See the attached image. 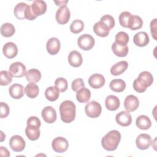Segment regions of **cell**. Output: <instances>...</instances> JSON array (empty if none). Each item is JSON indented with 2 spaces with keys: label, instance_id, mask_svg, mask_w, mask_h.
Returning <instances> with one entry per match:
<instances>
[{
  "label": "cell",
  "instance_id": "obj_1",
  "mask_svg": "<svg viewBox=\"0 0 157 157\" xmlns=\"http://www.w3.org/2000/svg\"><path fill=\"white\" fill-rule=\"evenodd\" d=\"M59 113L61 119L64 123H71L75 118L76 106L72 101L66 100L59 105Z\"/></svg>",
  "mask_w": 157,
  "mask_h": 157
},
{
  "label": "cell",
  "instance_id": "obj_2",
  "mask_svg": "<svg viewBox=\"0 0 157 157\" xmlns=\"http://www.w3.org/2000/svg\"><path fill=\"white\" fill-rule=\"evenodd\" d=\"M121 140V134L117 130H112L107 132L101 140L102 147L107 151H114L118 147Z\"/></svg>",
  "mask_w": 157,
  "mask_h": 157
},
{
  "label": "cell",
  "instance_id": "obj_3",
  "mask_svg": "<svg viewBox=\"0 0 157 157\" xmlns=\"http://www.w3.org/2000/svg\"><path fill=\"white\" fill-rule=\"evenodd\" d=\"M86 115L90 118L98 117L102 112V107L99 103L95 101H92L87 103L85 107Z\"/></svg>",
  "mask_w": 157,
  "mask_h": 157
},
{
  "label": "cell",
  "instance_id": "obj_4",
  "mask_svg": "<svg viewBox=\"0 0 157 157\" xmlns=\"http://www.w3.org/2000/svg\"><path fill=\"white\" fill-rule=\"evenodd\" d=\"M95 41L92 36L88 34H84L80 36L77 39L78 46L83 50H90L94 45Z\"/></svg>",
  "mask_w": 157,
  "mask_h": 157
},
{
  "label": "cell",
  "instance_id": "obj_5",
  "mask_svg": "<svg viewBox=\"0 0 157 157\" xmlns=\"http://www.w3.org/2000/svg\"><path fill=\"white\" fill-rule=\"evenodd\" d=\"M9 145L13 151L15 152H20L25 149L26 143L21 136L19 135H14L9 140Z\"/></svg>",
  "mask_w": 157,
  "mask_h": 157
},
{
  "label": "cell",
  "instance_id": "obj_6",
  "mask_svg": "<svg viewBox=\"0 0 157 157\" xmlns=\"http://www.w3.org/2000/svg\"><path fill=\"white\" fill-rule=\"evenodd\" d=\"M52 147L55 152L64 153L69 147V142L64 137H57L53 140Z\"/></svg>",
  "mask_w": 157,
  "mask_h": 157
},
{
  "label": "cell",
  "instance_id": "obj_7",
  "mask_svg": "<svg viewBox=\"0 0 157 157\" xmlns=\"http://www.w3.org/2000/svg\"><path fill=\"white\" fill-rule=\"evenodd\" d=\"M9 72L12 77L20 78L26 75V66L21 62H14L10 64Z\"/></svg>",
  "mask_w": 157,
  "mask_h": 157
},
{
  "label": "cell",
  "instance_id": "obj_8",
  "mask_svg": "<svg viewBox=\"0 0 157 157\" xmlns=\"http://www.w3.org/2000/svg\"><path fill=\"white\" fill-rule=\"evenodd\" d=\"M71 17V12L67 6L60 7L56 11L55 18L59 25H64L67 23Z\"/></svg>",
  "mask_w": 157,
  "mask_h": 157
},
{
  "label": "cell",
  "instance_id": "obj_9",
  "mask_svg": "<svg viewBox=\"0 0 157 157\" xmlns=\"http://www.w3.org/2000/svg\"><path fill=\"white\" fill-rule=\"evenodd\" d=\"M152 140L150 135L147 134H139L136 140V144L137 147L140 150H146L151 145Z\"/></svg>",
  "mask_w": 157,
  "mask_h": 157
},
{
  "label": "cell",
  "instance_id": "obj_10",
  "mask_svg": "<svg viewBox=\"0 0 157 157\" xmlns=\"http://www.w3.org/2000/svg\"><path fill=\"white\" fill-rule=\"evenodd\" d=\"M139 105V99L134 95L130 94L126 97L124 101V107L128 112H134Z\"/></svg>",
  "mask_w": 157,
  "mask_h": 157
},
{
  "label": "cell",
  "instance_id": "obj_11",
  "mask_svg": "<svg viewBox=\"0 0 157 157\" xmlns=\"http://www.w3.org/2000/svg\"><path fill=\"white\" fill-rule=\"evenodd\" d=\"M44 120L47 123H53L56 120V112L55 109L52 106L45 107L41 113Z\"/></svg>",
  "mask_w": 157,
  "mask_h": 157
},
{
  "label": "cell",
  "instance_id": "obj_12",
  "mask_svg": "<svg viewBox=\"0 0 157 157\" xmlns=\"http://www.w3.org/2000/svg\"><path fill=\"white\" fill-rule=\"evenodd\" d=\"M47 4L42 0H36L33 2L31 8L33 13L37 17L45 13L47 10Z\"/></svg>",
  "mask_w": 157,
  "mask_h": 157
},
{
  "label": "cell",
  "instance_id": "obj_13",
  "mask_svg": "<svg viewBox=\"0 0 157 157\" xmlns=\"http://www.w3.org/2000/svg\"><path fill=\"white\" fill-rule=\"evenodd\" d=\"M105 80L104 77L100 74H93L88 78V84L94 89H98L103 86Z\"/></svg>",
  "mask_w": 157,
  "mask_h": 157
},
{
  "label": "cell",
  "instance_id": "obj_14",
  "mask_svg": "<svg viewBox=\"0 0 157 157\" xmlns=\"http://www.w3.org/2000/svg\"><path fill=\"white\" fill-rule=\"evenodd\" d=\"M61 47L59 40L56 37H52L48 40L46 44V49L48 53L52 55L57 54Z\"/></svg>",
  "mask_w": 157,
  "mask_h": 157
},
{
  "label": "cell",
  "instance_id": "obj_15",
  "mask_svg": "<svg viewBox=\"0 0 157 157\" xmlns=\"http://www.w3.org/2000/svg\"><path fill=\"white\" fill-rule=\"evenodd\" d=\"M117 123L121 126H128L131 124L132 118L131 114L128 111H121L117 114L115 117Z\"/></svg>",
  "mask_w": 157,
  "mask_h": 157
},
{
  "label": "cell",
  "instance_id": "obj_16",
  "mask_svg": "<svg viewBox=\"0 0 157 157\" xmlns=\"http://www.w3.org/2000/svg\"><path fill=\"white\" fill-rule=\"evenodd\" d=\"M2 52L4 56L7 58L12 59L15 57L18 53L17 46L13 42H7L2 47Z\"/></svg>",
  "mask_w": 157,
  "mask_h": 157
},
{
  "label": "cell",
  "instance_id": "obj_17",
  "mask_svg": "<svg viewBox=\"0 0 157 157\" xmlns=\"http://www.w3.org/2000/svg\"><path fill=\"white\" fill-rule=\"evenodd\" d=\"M133 42L138 47H145L150 42L149 36L146 32L140 31L136 33L133 37Z\"/></svg>",
  "mask_w": 157,
  "mask_h": 157
},
{
  "label": "cell",
  "instance_id": "obj_18",
  "mask_svg": "<svg viewBox=\"0 0 157 157\" xmlns=\"http://www.w3.org/2000/svg\"><path fill=\"white\" fill-rule=\"evenodd\" d=\"M69 64L74 67L80 66L83 63V58L80 52L77 50L71 51L67 57Z\"/></svg>",
  "mask_w": 157,
  "mask_h": 157
},
{
  "label": "cell",
  "instance_id": "obj_19",
  "mask_svg": "<svg viewBox=\"0 0 157 157\" xmlns=\"http://www.w3.org/2000/svg\"><path fill=\"white\" fill-rule=\"evenodd\" d=\"M9 93L12 98L19 99L24 96V88L22 85L14 83L9 87Z\"/></svg>",
  "mask_w": 157,
  "mask_h": 157
},
{
  "label": "cell",
  "instance_id": "obj_20",
  "mask_svg": "<svg viewBox=\"0 0 157 157\" xmlns=\"http://www.w3.org/2000/svg\"><path fill=\"white\" fill-rule=\"evenodd\" d=\"M39 126L33 124H27L25 128V133L27 137L31 140H36L39 138Z\"/></svg>",
  "mask_w": 157,
  "mask_h": 157
},
{
  "label": "cell",
  "instance_id": "obj_21",
  "mask_svg": "<svg viewBox=\"0 0 157 157\" xmlns=\"http://www.w3.org/2000/svg\"><path fill=\"white\" fill-rule=\"evenodd\" d=\"M105 105L109 110L115 111L119 108L120 102L118 97L116 96L109 95L105 98Z\"/></svg>",
  "mask_w": 157,
  "mask_h": 157
},
{
  "label": "cell",
  "instance_id": "obj_22",
  "mask_svg": "<svg viewBox=\"0 0 157 157\" xmlns=\"http://www.w3.org/2000/svg\"><path fill=\"white\" fill-rule=\"evenodd\" d=\"M110 29L101 21L96 22L93 26V31L94 33L101 37H107L110 31Z\"/></svg>",
  "mask_w": 157,
  "mask_h": 157
},
{
  "label": "cell",
  "instance_id": "obj_23",
  "mask_svg": "<svg viewBox=\"0 0 157 157\" xmlns=\"http://www.w3.org/2000/svg\"><path fill=\"white\" fill-rule=\"evenodd\" d=\"M28 6L29 5L25 2H21L18 3L15 6L13 10L15 17L19 20L26 19V13Z\"/></svg>",
  "mask_w": 157,
  "mask_h": 157
},
{
  "label": "cell",
  "instance_id": "obj_24",
  "mask_svg": "<svg viewBox=\"0 0 157 157\" xmlns=\"http://www.w3.org/2000/svg\"><path fill=\"white\" fill-rule=\"evenodd\" d=\"M128 67V63L126 61H120L114 65H113L110 68V73L113 75H119L123 74Z\"/></svg>",
  "mask_w": 157,
  "mask_h": 157
},
{
  "label": "cell",
  "instance_id": "obj_25",
  "mask_svg": "<svg viewBox=\"0 0 157 157\" xmlns=\"http://www.w3.org/2000/svg\"><path fill=\"white\" fill-rule=\"evenodd\" d=\"M136 124L140 129L147 130L151 127V122L149 117L145 115H141L136 118Z\"/></svg>",
  "mask_w": 157,
  "mask_h": 157
},
{
  "label": "cell",
  "instance_id": "obj_26",
  "mask_svg": "<svg viewBox=\"0 0 157 157\" xmlns=\"http://www.w3.org/2000/svg\"><path fill=\"white\" fill-rule=\"evenodd\" d=\"M91 98V91L89 89L83 87L77 91L76 98L80 103L87 102Z\"/></svg>",
  "mask_w": 157,
  "mask_h": 157
},
{
  "label": "cell",
  "instance_id": "obj_27",
  "mask_svg": "<svg viewBox=\"0 0 157 157\" xmlns=\"http://www.w3.org/2000/svg\"><path fill=\"white\" fill-rule=\"evenodd\" d=\"M41 73L37 69H29L25 75L26 80L29 83H37L41 78Z\"/></svg>",
  "mask_w": 157,
  "mask_h": 157
},
{
  "label": "cell",
  "instance_id": "obj_28",
  "mask_svg": "<svg viewBox=\"0 0 157 157\" xmlns=\"http://www.w3.org/2000/svg\"><path fill=\"white\" fill-rule=\"evenodd\" d=\"M112 50L113 53L118 57L126 56L129 52L128 45H120L115 42H113L112 45Z\"/></svg>",
  "mask_w": 157,
  "mask_h": 157
},
{
  "label": "cell",
  "instance_id": "obj_29",
  "mask_svg": "<svg viewBox=\"0 0 157 157\" xmlns=\"http://www.w3.org/2000/svg\"><path fill=\"white\" fill-rule=\"evenodd\" d=\"M109 87L113 91L120 93L125 89L126 83L122 79H113L110 82Z\"/></svg>",
  "mask_w": 157,
  "mask_h": 157
},
{
  "label": "cell",
  "instance_id": "obj_30",
  "mask_svg": "<svg viewBox=\"0 0 157 157\" xmlns=\"http://www.w3.org/2000/svg\"><path fill=\"white\" fill-rule=\"evenodd\" d=\"M25 93L28 97L31 99H34L38 96L39 88L36 83H29L25 88Z\"/></svg>",
  "mask_w": 157,
  "mask_h": 157
},
{
  "label": "cell",
  "instance_id": "obj_31",
  "mask_svg": "<svg viewBox=\"0 0 157 157\" xmlns=\"http://www.w3.org/2000/svg\"><path fill=\"white\" fill-rule=\"evenodd\" d=\"M59 96V91L55 86L48 87L45 91V96L49 101H55Z\"/></svg>",
  "mask_w": 157,
  "mask_h": 157
},
{
  "label": "cell",
  "instance_id": "obj_32",
  "mask_svg": "<svg viewBox=\"0 0 157 157\" xmlns=\"http://www.w3.org/2000/svg\"><path fill=\"white\" fill-rule=\"evenodd\" d=\"M15 32L14 26L10 23H5L1 26V34L2 36L9 37L12 36Z\"/></svg>",
  "mask_w": 157,
  "mask_h": 157
},
{
  "label": "cell",
  "instance_id": "obj_33",
  "mask_svg": "<svg viewBox=\"0 0 157 157\" xmlns=\"http://www.w3.org/2000/svg\"><path fill=\"white\" fill-rule=\"evenodd\" d=\"M147 87L151 85L153 82V77L151 74L148 71H143L140 72L138 78Z\"/></svg>",
  "mask_w": 157,
  "mask_h": 157
},
{
  "label": "cell",
  "instance_id": "obj_34",
  "mask_svg": "<svg viewBox=\"0 0 157 157\" xmlns=\"http://www.w3.org/2000/svg\"><path fill=\"white\" fill-rule=\"evenodd\" d=\"M143 25V21L140 17L138 15H132L129 23L128 28L131 30H136L142 28Z\"/></svg>",
  "mask_w": 157,
  "mask_h": 157
},
{
  "label": "cell",
  "instance_id": "obj_35",
  "mask_svg": "<svg viewBox=\"0 0 157 157\" xmlns=\"http://www.w3.org/2000/svg\"><path fill=\"white\" fill-rule=\"evenodd\" d=\"M84 28L83 22L78 19L74 20L70 25V30L74 34H78L83 31Z\"/></svg>",
  "mask_w": 157,
  "mask_h": 157
},
{
  "label": "cell",
  "instance_id": "obj_36",
  "mask_svg": "<svg viewBox=\"0 0 157 157\" xmlns=\"http://www.w3.org/2000/svg\"><path fill=\"white\" fill-rule=\"evenodd\" d=\"M129 37L127 33L123 31L118 32L115 36V43L120 45H127Z\"/></svg>",
  "mask_w": 157,
  "mask_h": 157
},
{
  "label": "cell",
  "instance_id": "obj_37",
  "mask_svg": "<svg viewBox=\"0 0 157 157\" xmlns=\"http://www.w3.org/2000/svg\"><path fill=\"white\" fill-rule=\"evenodd\" d=\"M132 14L128 11L123 12L120 13L118 17L120 24L124 28H128L130 19L132 17Z\"/></svg>",
  "mask_w": 157,
  "mask_h": 157
},
{
  "label": "cell",
  "instance_id": "obj_38",
  "mask_svg": "<svg viewBox=\"0 0 157 157\" xmlns=\"http://www.w3.org/2000/svg\"><path fill=\"white\" fill-rule=\"evenodd\" d=\"M12 75L7 71L0 72V85L2 86L8 85L12 81Z\"/></svg>",
  "mask_w": 157,
  "mask_h": 157
},
{
  "label": "cell",
  "instance_id": "obj_39",
  "mask_svg": "<svg viewBox=\"0 0 157 157\" xmlns=\"http://www.w3.org/2000/svg\"><path fill=\"white\" fill-rule=\"evenodd\" d=\"M55 86L58 88L59 92L63 93L66 91L68 87L67 81L66 78L63 77L57 78L55 81Z\"/></svg>",
  "mask_w": 157,
  "mask_h": 157
},
{
  "label": "cell",
  "instance_id": "obj_40",
  "mask_svg": "<svg viewBox=\"0 0 157 157\" xmlns=\"http://www.w3.org/2000/svg\"><path fill=\"white\" fill-rule=\"evenodd\" d=\"M100 21L105 24L110 29L113 28L115 25V20L112 16L110 15H103Z\"/></svg>",
  "mask_w": 157,
  "mask_h": 157
},
{
  "label": "cell",
  "instance_id": "obj_41",
  "mask_svg": "<svg viewBox=\"0 0 157 157\" xmlns=\"http://www.w3.org/2000/svg\"><path fill=\"white\" fill-rule=\"evenodd\" d=\"M85 83L82 78H77L74 80L71 83V88L74 91L77 92L78 90L84 87Z\"/></svg>",
  "mask_w": 157,
  "mask_h": 157
},
{
  "label": "cell",
  "instance_id": "obj_42",
  "mask_svg": "<svg viewBox=\"0 0 157 157\" xmlns=\"http://www.w3.org/2000/svg\"><path fill=\"white\" fill-rule=\"evenodd\" d=\"M133 88L137 93H144L146 91L147 87L144 85L138 78H136L133 82Z\"/></svg>",
  "mask_w": 157,
  "mask_h": 157
},
{
  "label": "cell",
  "instance_id": "obj_43",
  "mask_svg": "<svg viewBox=\"0 0 157 157\" xmlns=\"http://www.w3.org/2000/svg\"><path fill=\"white\" fill-rule=\"evenodd\" d=\"M10 112V109L9 105L3 102L0 103V117L1 118H6Z\"/></svg>",
  "mask_w": 157,
  "mask_h": 157
},
{
  "label": "cell",
  "instance_id": "obj_44",
  "mask_svg": "<svg viewBox=\"0 0 157 157\" xmlns=\"http://www.w3.org/2000/svg\"><path fill=\"white\" fill-rule=\"evenodd\" d=\"M150 30L152 37L155 40L156 39V18L153 19L150 23Z\"/></svg>",
  "mask_w": 157,
  "mask_h": 157
},
{
  "label": "cell",
  "instance_id": "obj_45",
  "mask_svg": "<svg viewBox=\"0 0 157 157\" xmlns=\"http://www.w3.org/2000/svg\"><path fill=\"white\" fill-rule=\"evenodd\" d=\"M0 149H1V156L3 155V153H5V156H10V153L6 148H4V147L1 146Z\"/></svg>",
  "mask_w": 157,
  "mask_h": 157
},
{
  "label": "cell",
  "instance_id": "obj_46",
  "mask_svg": "<svg viewBox=\"0 0 157 157\" xmlns=\"http://www.w3.org/2000/svg\"><path fill=\"white\" fill-rule=\"evenodd\" d=\"M67 1H54V2L56 4L57 6H61V7H63V6H66V4L67 3Z\"/></svg>",
  "mask_w": 157,
  "mask_h": 157
}]
</instances>
